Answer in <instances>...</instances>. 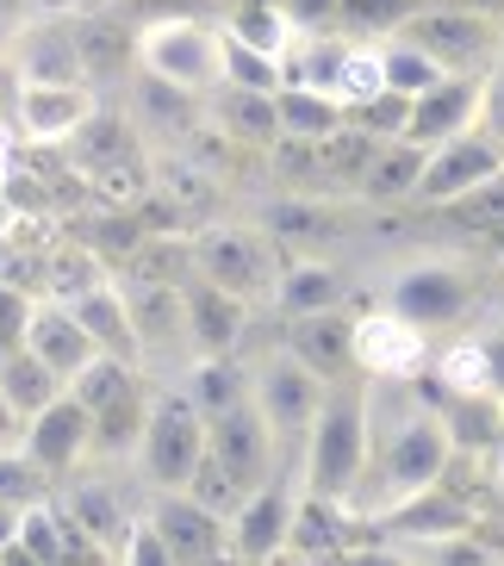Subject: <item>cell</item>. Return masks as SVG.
<instances>
[{"label": "cell", "instance_id": "cell-1", "mask_svg": "<svg viewBox=\"0 0 504 566\" xmlns=\"http://www.w3.org/2000/svg\"><path fill=\"white\" fill-rule=\"evenodd\" d=\"M454 461H461V449H454L437 405H423L411 380H374V454L368 480L355 492L361 523H380L387 511L437 492Z\"/></svg>", "mask_w": 504, "mask_h": 566}, {"label": "cell", "instance_id": "cell-2", "mask_svg": "<svg viewBox=\"0 0 504 566\" xmlns=\"http://www.w3.org/2000/svg\"><path fill=\"white\" fill-rule=\"evenodd\" d=\"M368 454H374V380L361 367H349V374L324 380V405H318L312 436H305V449H300L305 485L355 504V492L368 480Z\"/></svg>", "mask_w": 504, "mask_h": 566}, {"label": "cell", "instance_id": "cell-3", "mask_svg": "<svg viewBox=\"0 0 504 566\" xmlns=\"http://www.w3.org/2000/svg\"><path fill=\"white\" fill-rule=\"evenodd\" d=\"M206 449H212V417L187 399V386L175 374H156V392H150V430H144V449H137L132 480L137 492H175L200 473Z\"/></svg>", "mask_w": 504, "mask_h": 566}, {"label": "cell", "instance_id": "cell-4", "mask_svg": "<svg viewBox=\"0 0 504 566\" xmlns=\"http://www.w3.org/2000/svg\"><path fill=\"white\" fill-rule=\"evenodd\" d=\"M380 300L392 312H405L411 324H423L430 336H442V331H461L480 312V274L468 262H454V255L418 250L380 274Z\"/></svg>", "mask_w": 504, "mask_h": 566}, {"label": "cell", "instance_id": "cell-5", "mask_svg": "<svg viewBox=\"0 0 504 566\" xmlns=\"http://www.w3.org/2000/svg\"><path fill=\"white\" fill-rule=\"evenodd\" d=\"M187 262H193V274H206V281H219V286H231V293H243V300L269 305L286 250L255 224V218H224L219 212V218H206V224L187 231Z\"/></svg>", "mask_w": 504, "mask_h": 566}, {"label": "cell", "instance_id": "cell-6", "mask_svg": "<svg viewBox=\"0 0 504 566\" xmlns=\"http://www.w3.org/2000/svg\"><path fill=\"white\" fill-rule=\"evenodd\" d=\"M137 69L175 87L219 94L224 87V19L219 13H156L137 25Z\"/></svg>", "mask_w": 504, "mask_h": 566}, {"label": "cell", "instance_id": "cell-7", "mask_svg": "<svg viewBox=\"0 0 504 566\" xmlns=\"http://www.w3.org/2000/svg\"><path fill=\"white\" fill-rule=\"evenodd\" d=\"M250 380H255V392H250L255 411L269 417V430L281 436L286 454H300L305 436H312V417L324 405V374L300 349H286L281 336H274V343H262L250 355Z\"/></svg>", "mask_w": 504, "mask_h": 566}, {"label": "cell", "instance_id": "cell-8", "mask_svg": "<svg viewBox=\"0 0 504 566\" xmlns=\"http://www.w3.org/2000/svg\"><path fill=\"white\" fill-rule=\"evenodd\" d=\"M405 38L423 44L449 75H473V69H498L504 56V25L468 0H423L418 13L405 19Z\"/></svg>", "mask_w": 504, "mask_h": 566}, {"label": "cell", "instance_id": "cell-9", "mask_svg": "<svg viewBox=\"0 0 504 566\" xmlns=\"http://www.w3.org/2000/svg\"><path fill=\"white\" fill-rule=\"evenodd\" d=\"M361 212H368L361 200H349V193H318V187H274V193L255 200V224H262L286 255H312V250L343 243Z\"/></svg>", "mask_w": 504, "mask_h": 566}, {"label": "cell", "instance_id": "cell-10", "mask_svg": "<svg viewBox=\"0 0 504 566\" xmlns=\"http://www.w3.org/2000/svg\"><path fill=\"white\" fill-rule=\"evenodd\" d=\"M300 492H305V461L300 454H286L269 480L237 504V516H231V560H243V566L281 560L286 530H293V511H300Z\"/></svg>", "mask_w": 504, "mask_h": 566}, {"label": "cell", "instance_id": "cell-11", "mask_svg": "<svg viewBox=\"0 0 504 566\" xmlns=\"http://www.w3.org/2000/svg\"><path fill=\"white\" fill-rule=\"evenodd\" d=\"M56 504H63V516L106 554V560L125 554V535H132L137 511H144V504L125 499L118 467H101V461H87V467H75L69 480H56Z\"/></svg>", "mask_w": 504, "mask_h": 566}, {"label": "cell", "instance_id": "cell-12", "mask_svg": "<svg viewBox=\"0 0 504 566\" xmlns=\"http://www.w3.org/2000/svg\"><path fill=\"white\" fill-rule=\"evenodd\" d=\"M437 355V336L392 312L387 300H374L368 312H355V367L368 380H418Z\"/></svg>", "mask_w": 504, "mask_h": 566}, {"label": "cell", "instance_id": "cell-13", "mask_svg": "<svg viewBox=\"0 0 504 566\" xmlns=\"http://www.w3.org/2000/svg\"><path fill=\"white\" fill-rule=\"evenodd\" d=\"M492 175H504V132L486 118V125H473V132H461V137H449V144L430 150L418 206L423 212H442V206H454L461 193H473V187L492 181Z\"/></svg>", "mask_w": 504, "mask_h": 566}, {"label": "cell", "instance_id": "cell-14", "mask_svg": "<svg viewBox=\"0 0 504 566\" xmlns=\"http://www.w3.org/2000/svg\"><path fill=\"white\" fill-rule=\"evenodd\" d=\"M144 511H150V523L162 530L175 566L231 560V516L212 511L200 492H187V485H175V492H144Z\"/></svg>", "mask_w": 504, "mask_h": 566}, {"label": "cell", "instance_id": "cell-15", "mask_svg": "<svg viewBox=\"0 0 504 566\" xmlns=\"http://www.w3.org/2000/svg\"><path fill=\"white\" fill-rule=\"evenodd\" d=\"M106 106V87L69 82V87H19L13 94V132L25 150H69L87 132V118Z\"/></svg>", "mask_w": 504, "mask_h": 566}, {"label": "cell", "instance_id": "cell-16", "mask_svg": "<svg viewBox=\"0 0 504 566\" xmlns=\"http://www.w3.org/2000/svg\"><path fill=\"white\" fill-rule=\"evenodd\" d=\"M7 69H13L19 87H69V82H94L87 75V56L75 44V25L69 19H51V13H32L7 38Z\"/></svg>", "mask_w": 504, "mask_h": 566}, {"label": "cell", "instance_id": "cell-17", "mask_svg": "<svg viewBox=\"0 0 504 566\" xmlns=\"http://www.w3.org/2000/svg\"><path fill=\"white\" fill-rule=\"evenodd\" d=\"M118 106L132 113L137 137H144L150 150H181L187 137L206 125V94L162 82V75H150V69H132V82H125Z\"/></svg>", "mask_w": 504, "mask_h": 566}, {"label": "cell", "instance_id": "cell-18", "mask_svg": "<svg viewBox=\"0 0 504 566\" xmlns=\"http://www.w3.org/2000/svg\"><path fill=\"white\" fill-rule=\"evenodd\" d=\"M492 113V69H473V75H449L437 82L430 94L411 101V118H405V137H418V144H449V137L473 132V125H486Z\"/></svg>", "mask_w": 504, "mask_h": 566}, {"label": "cell", "instance_id": "cell-19", "mask_svg": "<svg viewBox=\"0 0 504 566\" xmlns=\"http://www.w3.org/2000/svg\"><path fill=\"white\" fill-rule=\"evenodd\" d=\"M19 449L51 473V485L69 480L75 467H87V449H94V411L75 392H63V399H51L38 417H25V442Z\"/></svg>", "mask_w": 504, "mask_h": 566}, {"label": "cell", "instance_id": "cell-20", "mask_svg": "<svg viewBox=\"0 0 504 566\" xmlns=\"http://www.w3.org/2000/svg\"><path fill=\"white\" fill-rule=\"evenodd\" d=\"M255 312H262L255 300L206 281V274H187V336H193V355H243Z\"/></svg>", "mask_w": 504, "mask_h": 566}, {"label": "cell", "instance_id": "cell-21", "mask_svg": "<svg viewBox=\"0 0 504 566\" xmlns=\"http://www.w3.org/2000/svg\"><path fill=\"white\" fill-rule=\"evenodd\" d=\"M355 293V274L336 262L330 250H312V255H286L281 262V281H274V317H305V312H343Z\"/></svg>", "mask_w": 504, "mask_h": 566}, {"label": "cell", "instance_id": "cell-22", "mask_svg": "<svg viewBox=\"0 0 504 566\" xmlns=\"http://www.w3.org/2000/svg\"><path fill=\"white\" fill-rule=\"evenodd\" d=\"M361 530H368V523H361L355 504H343V499H330V492H312V485H305L281 560H343V554H355V535Z\"/></svg>", "mask_w": 504, "mask_h": 566}, {"label": "cell", "instance_id": "cell-23", "mask_svg": "<svg viewBox=\"0 0 504 566\" xmlns=\"http://www.w3.org/2000/svg\"><path fill=\"white\" fill-rule=\"evenodd\" d=\"M212 454H219V461L231 467V473L250 485V492L286 461L281 436L269 430V417L255 411V399L237 405V411H224V417H212Z\"/></svg>", "mask_w": 504, "mask_h": 566}, {"label": "cell", "instance_id": "cell-24", "mask_svg": "<svg viewBox=\"0 0 504 566\" xmlns=\"http://www.w3.org/2000/svg\"><path fill=\"white\" fill-rule=\"evenodd\" d=\"M206 118H212L231 144H243V156H269L286 137L281 87H219V94L206 101Z\"/></svg>", "mask_w": 504, "mask_h": 566}, {"label": "cell", "instance_id": "cell-25", "mask_svg": "<svg viewBox=\"0 0 504 566\" xmlns=\"http://www.w3.org/2000/svg\"><path fill=\"white\" fill-rule=\"evenodd\" d=\"M19 343H25L32 355H44L63 380H75V374L101 355L94 331H87L63 300H51V293H32V312H25V336H19Z\"/></svg>", "mask_w": 504, "mask_h": 566}, {"label": "cell", "instance_id": "cell-26", "mask_svg": "<svg viewBox=\"0 0 504 566\" xmlns=\"http://www.w3.org/2000/svg\"><path fill=\"white\" fill-rule=\"evenodd\" d=\"M423 163H430V144L418 137H380L361 168V187L355 200L368 212H392V206H418V187H423Z\"/></svg>", "mask_w": 504, "mask_h": 566}, {"label": "cell", "instance_id": "cell-27", "mask_svg": "<svg viewBox=\"0 0 504 566\" xmlns=\"http://www.w3.org/2000/svg\"><path fill=\"white\" fill-rule=\"evenodd\" d=\"M150 392H156V374H144V380L125 386L106 411H94V449H87V461L132 473L137 449H144V430H150Z\"/></svg>", "mask_w": 504, "mask_h": 566}, {"label": "cell", "instance_id": "cell-28", "mask_svg": "<svg viewBox=\"0 0 504 566\" xmlns=\"http://www.w3.org/2000/svg\"><path fill=\"white\" fill-rule=\"evenodd\" d=\"M69 25H75V44H82V56H87L94 87H125V82H132V69H137V25H118L101 0L82 7V13H69Z\"/></svg>", "mask_w": 504, "mask_h": 566}, {"label": "cell", "instance_id": "cell-29", "mask_svg": "<svg viewBox=\"0 0 504 566\" xmlns=\"http://www.w3.org/2000/svg\"><path fill=\"white\" fill-rule=\"evenodd\" d=\"M281 343H286V349H300L324 380H330V374H349V367H355V312L343 305V312L281 317Z\"/></svg>", "mask_w": 504, "mask_h": 566}, {"label": "cell", "instance_id": "cell-30", "mask_svg": "<svg viewBox=\"0 0 504 566\" xmlns=\"http://www.w3.org/2000/svg\"><path fill=\"white\" fill-rule=\"evenodd\" d=\"M69 312L94 331V343H101L106 355H125V361L144 367V336H137V317H132V300H125V281H118V274L101 286H87L82 300H69Z\"/></svg>", "mask_w": 504, "mask_h": 566}, {"label": "cell", "instance_id": "cell-31", "mask_svg": "<svg viewBox=\"0 0 504 566\" xmlns=\"http://www.w3.org/2000/svg\"><path fill=\"white\" fill-rule=\"evenodd\" d=\"M187 386V399L206 417H224L237 405H250L255 380H250V355H187V367L175 374Z\"/></svg>", "mask_w": 504, "mask_h": 566}, {"label": "cell", "instance_id": "cell-32", "mask_svg": "<svg viewBox=\"0 0 504 566\" xmlns=\"http://www.w3.org/2000/svg\"><path fill=\"white\" fill-rule=\"evenodd\" d=\"M423 380L442 386V392H498V367H492V343L486 331H454L437 343Z\"/></svg>", "mask_w": 504, "mask_h": 566}, {"label": "cell", "instance_id": "cell-33", "mask_svg": "<svg viewBox=\"0 0 504 566\" xmlns=\"http://www.w3.org/2000/svg\"><path fill=\"white\" fill-rule=\"evenodd\" d=\"M0 386H7V399H13L25 417H38L51 399H63V392H69L63 374H56L44 355H32L25 343H7V349H0Z\"/></svg>", "mask_w": 504, "mask_h": 566}, {"label": "cell", "instance_id": "cell-34", "mask_svg": "<svg viewBox=\"0 0 504 566\" xmlns=\"http://www.w3.org/2000/svg\"><path fill=\"white\" fill-rule=\"evenodd\" d=\"M281 118H286V137H312V144H324V137L355 125V113L336 101L330 87H305V82L281 87Z\"/></svg>", "mask_w": 504, "mask_h": 566}, {"label": "cell", "instance_id": "cell-35", "mask_svg": "<svg viewBox=\"0 0 504 566\" xmlns=\"http://www.w3.org/2000/svg\"><path fill=\"white\" fill-rule=\"evenodd\" d=\"M13 560H25V566H63L69 560V516L56 504V492H44V499H32L19 511Z\"/></svg>", "mask_w": 504, "mask_h": 566}, {"label": "cell", "instance_id": "cell-36", "mask_svg": "<svg viewBox=\"0 0 504 566\" xmlns=\"http://www.w3.org/2000/svg\"><path fill=\"white\" fill-rule=\"evenodd\" d=\"M219 19L231 25L237 38H250L255 51L281 56V63H286V51H293V38H300L281 0H231V7H219Z\"/></svg>", "mask_w": 504, "mask_h": 566}, {"label": "cell", "instance_id": "cell-37", "mask_svg": "<svg viewBox=\"0 0 504 566\" xmlns=\"http://www.w3.org/2000/svg\"><path fill=\"white\" fill-rule=\"evenodd\" d=\"M380 56H387V87L405 94V101H418V94H430L437 82H449V69L423 51V44H411L405 32L380 38Z\"/></svg>", "mask_w": 504, "mask_h": 566}, {"label": "cell", "instance_id": "cell-38", "mask_svg": "<svg viewBox=\"0 0 504 566\" xmlns=\"http://www.w3.org/2000/svg\"><path fill=\"white\" fill-rule=\"evenodd\" d=\"M144 374H150V367H137V361H125V355H106L101 349L94 361L82 367V374H75V380H69V392H75L87 411H106V405H113L125 386H137Z\"/></svg>", "mask_w": 504, "mask_h": 566}, {"label": "cell", "instance_id": "cell-39", "mask_svg": "<svg viewBox=\"0 0 504 566\" xmlns=\"http://www.w3.org/2000/svg\"><path fill=\"white\" fill-rule=\"evenodd\" d=\"M387 94V56H380V44H368V38H355L349 56H343V75H336V101L349 106H368Z\"/></svg>", "mask_w": 504, "mask_h": 566}, {"label": "cell", "instance_id": "cell-40", "mask_svg": "<svg viewBox=\"0 0 504 566\" xmlns=\"http://www.w3.org/2000/svg\"><path fill=\"white\" fill-rule=\"evenodd\" d=\"M224 87H286V63L224 25Z\"/></svg>", "mask_w": 504, "mask_h": 566}, {"label": "cell", "instance_id": "cell-41", "mask_svg": "<svg viewBox=\"0 0 504 566\" xmlns=\"http://www.w3.org/2000/svg\"><path fill=\"white\" fill-rule=\"evenodd\" d=\"M418 7L423 0H343V32L380 44V38L405 32V19L418 13Z\"/></svg>", "mask_w": 504, "mask_h": 566}, {"label": "cell", "instance_id": "cell-42", "mask_svg": "<svg viewBox=\"0 0 504 566\" xmlns=\"http://www.w3.org/2000/svg\"><path fill=\"white\" fill-rule=\"evenodd\" d=\"M187 492H200L206 504H212V511H224V516H237V504L250 499V485L237 480L231 467L219 461V454L206 449V461H200V473H193V480H187Z\"/></svg>", "mask_w": 504, "mask_h": 566}, {"label": "cell", "instance_id": "cell-43", "mask_svg": "<svg viewBox=\"0 0 504 566\" xmlns=\"http://www.w3.org/2000/svg\"><path fill=\"white\" fill-rule=\"evenodd\" d=\"M442 218H454V224H468V231L486 237L504 218V175H492V181H480L473 193H461L454 206H442Z\"/></svg>", "mask_w": 504, "mask_h": 566}, {"label": "cell", "instance_id": "cell-44", "mask_svg": "<svg viewBox=\"0 0 504 566\" xmlns=\"http://www.w3.org/2000/svg\"><path fill=\"white\" fill-rule=\"evenodd\" d=\"M125 566H175V554H168V542H162V530L150 523V511H137V523H132V535H125V554H118Z\"/></svg>", "mask_w": 504, "mask_h": 566}, {"label": "cell", "instance_id": "cell-45", "mask_svg": "<svg viewBox=\"0 0 504 566\" xmlns=\"http://www.w3.org/2000/svg\"><path fill=\"white\" fill-rule=\"evenodd\" d=\"M293 32H343V0H281Z\"/></svg>", "mask_w": 504, "mask_h": 566}, {"label": "cell", "instance_id": "cell-46", "mask_svg": "<svg viewBox=\"0 0 504 566\" xmlns=\"http://www.w3.org/2000/svg\"><path fill=\"white\" fill-rule=\"evenodd\" d=\"M13 175H19V132H13V118H0V200H7Z\"/></svg>", "mask_w": 504, "mask_h": 566}, {"label": "cell", "instance_id": "cell-47", "mask_svg": "<svg viewBox=\"0 0 504 566\" xmlns=\"http://www.w3.org/2000/svg\"><path fill=\"white\" fill-rule=\"evenodd\" d=\"M25 442V411L7 399V386H0V449H19Z\"/></svg>", "mask_w": 504, "mask_h": 566}, {"label": "cell", "instance_id": "cell-48", "mask_svg": "<svg viewBox=\"0 0 504 566\" xmlns=\"http://www.w3.org/2000/svg\"><path fill=\"white\" fill-rule=\"evenodd\" d=\"M19 511H25V504L0 499V560H13V542H19Z\"/></svg>", "mask_w": 504, "mask_h": 566}, {"label": "cell", "instance_id": "cell-49", "mask_svg": "<svg viewBox=\"0 0 504 566\" xmlns=\"http://www.w3.org/2000/svg\"><path fill=\"white\" fill-rule=\"evenodd\" d=\"M25 19H32V0H0V51H7V38H13Z\"/></svg>", "mask_w": 504, "mask_h": 566}, {"label": "cell", "instance_id": "cell-50", "mask_svg": "<svg viewBox=\"0 0 504 566\" xmlns=\"http://www.w3.org/2000/svg\"><path fill=\"white\" fill-rule=\"evenodd\" d=\"M82 7H94V0H32V13H51V19H69V13H82Z\"/></svg>", "mask_w": 504, "mask_h": 566}, {"label": "cell", "instance_id": "cell-51", "mask_svg": "<svg viewBox=\"0 0 504 566\" xmlns=\"http://www.w3.org/2000/svg\"><path fill=\"white\" fill-rule=\"evenodd\" d=\"M486 343H492V367H498V392H504V324H492Z\"/></svg>", "mask_w": 504, "mask_h": 566}, {"label": "cell", "instance_id": "cell-52", "mask_svg": "<svg viewBox=\"0 0 504 566\" xmlns=\"http://www.w3.org/2000/svg\"><path fill=\"white\" fill-rule=\"evenodd\" d=\"M486 473H492V492H498V499H504V442H498V449L486 454Z\"/></svg>", "mask_w": 504, "mask_h": 566}, {"label": "cell", "instance_id": "cell-53", "mask_svg": "<svg viewBox=\"0 0 504 566\" xmlns=\"http://www.w3.org/2000/svg\"><path fill=\"white\" fill-rule=\"evenodd\" d=\"M468 7H480V13H492V19H504V0H468Z\"/></svg>", "mask_w": 504, "mask_h": 566}, {"label": "cell", "instance_id": "cell-54", "mask_svg": "<svg viewBox=\"0 0 504 566\" xmlns=\"http://www.w3.org/2000/svg\"><path fill=\"white\" fill-rule=\"evenodd\" d=\"M219 7H231V0H219Z\"/></svg>", "mask_w": 504, "mask_h": 566}, {"label": "cell", "instance_id": "cell-55", "mask_svg": "<svg viewBox=\"0 0 504 566\" xmlns=\"http://www.w3.org/2000/svg\"><path fill=\"white\" fill-rule=\"evenodd\" d=\"M498 25H504V19H498Z\"/></svg>", "mask_w": 504, "mask_h": 566}]
</instances>
